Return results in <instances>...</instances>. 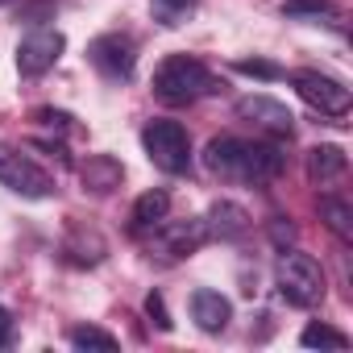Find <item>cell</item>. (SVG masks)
Masks as SVG:
<instances>
[{"mask_svg": "<svg viewBox=\"0 0 353 353\" xmlns=\"http://www.w3.org/2000/svg\"><path fill=\"white\" fill-rule=\"evenodd\" d=\"M204 166L225 183H250L262 188L270 179H279L287 154L274 141H245V137H212L204 150Z\"/></svg>", "mask_w": 353, "mask_h": 353, "instance_id": "1", "label": "cell"}, {"mask_svg": "<svg viewBox=\"0 0 353 353\" xmlns=\"http://www.w3.org/2000/svg\"><path fill=\"white\" fill-rule=\"evenodd\" d=\"M221 92L216 75L192 59V54H166L158 67H154V96L170 108H183V104H196L200 96H212Z\"/></svg>", "mask_w": 353, "mask_h": 353, "instance_id": "2", "label": "cell"}, {"mask_svg": "<svg viewBox=\"0 0 353 353\" xmlns=\"http://www.w3.org/2000/svg\"><path fill=\"white\" fill-rule=\"evenodd\" d=\"M274 279H279V295L291 307H316L324 299V291H328L320 262L312 254H303V250H283Z\"/></svg>", "mask_w": 353, "mask_h": 353, "instance_id": "3", "label": "cell"}, {"mask_svg": "<svg viewBox=\"0 0 353 353\" xmlns=\"http://www.w3.org/2000/svg\"><path fill=\"white\" fill-rule=\"evenodd\" d=\"M141 150L166 174H183L192 166V133L179 121H150L141 129Z\"/></svg>", "mask_w": 353, "mask_h": 353, "instance_id": "4", "label": "cell"}, {"mask_svg": "<svg viewBox=\"0 0 353 353\" xmlns=\"http://www.w3.org/2000/svg\"><path fill=\"white\" fill-rule=\"evenodd\" d=\"M0 188H9L21 200H50L54 196V179L17 145L0 141Z\"/></svg>", "mask_w": 353, "mask_h": 353, "instance_id": "5", "label": "cell"}, {"mask_svg": "<svg viewBox=\"0 0 353 353\" xmlns=\"http://www.w3.org/2000/svg\"><path fill=\"white\" fill-rule=\"evenodd\" d=\"M88 63H92L104 79L129 83L133 71H137V46H133V38H125V34H100V38L88 42Z\"/></svg>", "mask_w": 353, "mask_h": 353, "instance_id": "6", "label": "cell"}, {"mask_svg": "<svg viewBox=\"0 0 353 353\" xmlns=\"http://www.w3.org/2000/svg\"><path fill=\"white\" fill-rule=\"evenodd\" d=\"M291 88H295L299 100H303L307 108H316L320 117H345L349 104H353L349 88H345L341 79H332V75H320V71H295V75H291Z\"/></svg>", "mask_w": 353, "mask_h": 353, "instance_id": "7", "label": "cell"}, {"mask_svg": "<svg viewBox=\"0 0 353 353\" xmlns=\"http://www.w3.org/2000/svg\"><path fill=\"white\" fill-rule=\"evenodd\" d=\"M204 241H208L204 216H188V221H158L150 245H154L162 258H192Z\"/></svg>", "mask_w": 353, "mask_h": 353, "instance_id": "8", "label": "cell"}, {"mask_svg": "<svg viewBox=\"0 0 353 353\" xmlns=\"http://www.w3.org/2000/svg\"><path fill=\"white\" fill-rule=\"evenodd\" d=\"M63 50H67V38H63L59 30H34V34L21 38V46H17V71H21L26 79H38V75H46V71L63 59Z\"/></svg>", "mask_w": 353, "mask_h": 353, "instance_id": "9", "label": "cell"}, {"mask_svg": "<svg viewBox=\"0 0 353 353\" xmlns=\"http://www.w3.org/2000/svg\"><path fill=\"white\" fill-rule=\"evenodd\" d=\"M237 117L258 125L262 133H274V137H291L295 129V117L283 100H270V96H241L237 100Z\"/></svg>", "mask_w": 353, "mask_h": 353, "instance_id": "10", "label": "cell"}, {"mask_svg": "<svg viewBox=\"0 0 353 353\" xmlns=\"http://www.w3.org/2000/svg\"><path fill=\"white\" fill-rule=\"evenodd\" d=\"M204 229H208L212 241H241L250 233V212L233 200H216L204 216Z\"/></svg>", "mask_w": 353, "mask_h": 353, "instance_id": "11", "label": "cell"}, {"mask_svg": "<svg viewBox=\"0 0 353 353\" xmlns=\"http://www.w3.org/2000/svg\"><path fill=\"white\" fill-rule=\"evenodd\" d=\"M192 320H196L204 332H225L229 320H233V303H229L221 291L200 287V291L192 295Z\"/></svg>", "mask_w": 353, "mask_h": 353, "instance_id": "12", "label": "cell"}, {"mask_svg": "<svg viewBox=\"0 0 353 353\" xmlns=\"http://www.w3.org/2000/svg\"><path fill=\"white\" fill-rule=\"evenodd\" d=\"M79 179L92 196H108L125 183V166L112 158V154H92L83 166H79Z\"/></svg>", "mask_w": 353, "mask_h": 353, "instance_id": "13", "label": "cell"}, {"mask_svg": "<svg viewBox=\"0 0 353 353\" xmlns=\"http://www.w3.org/2000/svg\"><path fill=\"white\" fill-rule=\"evenodd\" d=\"M345 170H349V154L341 145L324 141V145H312L307 150V179L312 183H332V179H341Z\"/></svg>", "mask_w": 353, "mask_h": 353, "instance_id": "14", "label": "cell"}, {"mask_svg": "<svg viewBox=\"0 0 353 353\" xmlns=\"http://www.w3.org/2000/svg\"><path fill=\"white\" fill-rule=\"evenodd\" d=\"M166 212H170V196H166L162 188H150V192H141L137 204H133V229L145 233V229H154L158 221H166Z\"/></svg>", "mask_w": 353, "mask_h": 353, "instance_id": "15", "label": "cell"}, {"mask_svg": "<svg viewBox=\"0 0 353 353\" xmlns=\"http://www.w3.org/2000/svg\"><path fill=\"white\" fill-rule=\"evenodd\" d=\"M283 17L291 21H316V26H336L341 9L332 0H283Z\"/></svg>", "mask_w": 353, "mask_h": 353, "instance_id": "16", "label": "cell"}, {"mask_svg": "<svg viewBox=\"0 0 353 353\" xmlns=\"http://www.w3.org/2000/svg\"><path fill=\"white\" fill-rule=\"evenodd\" d=\"M320 221L349 245L353 241V208H349V200H341V196H320Z\"/></svg>", "mask_w": 353, "mask_h": 353, "instance_id": "17", "label": "cell"}, {"mask_svg": "<svg viewBox=\"0 0 353 353\" xmlns=\"http://www.w3.org/2000/svg\"><path fill=\"white\" fill-rule=\"evenodd\" d=\"M299 345H303V349H336V353H341V349H349V336H345V332H336L332 324L312 320V324L299 332Z\"/></svg>", "mask_w": 353, "mask_h": 353, "instance_id": "18", "label": "cell"}, {"mask_svg": "<svg viewBox=\"0 0 353 353\" xmlns=\"http://www.w3.org/2000/svg\"><path fill=\"white\" fill-rule=\"evenodd\" d=\"M71 345L75 349H88V353H112L117 349V336L96 328V324H75L71 328Z\"/></svg>", "mask_w": 353, "mask_h": 353, "instance_id": "19", "label": "cell"}, {"mask_svg": "<svg viewBox=\"0 0 353 353\" xmlns=\"http://www.w3.org/2000/svg\"><path fill=\"white\" fill-rule=\"evenodd\" d=\"M150 9H154V21L174 30V26H183L192 13H196V0H150Z\"/></svg>", "mask_w": 353, "mask_h": 353, "instance_id": "20", "label": "cell"}, {"mask_svg": "<svg viewBox=\"0 0 353 353\" xmlns=\"http://www.w3.org/2000/svg\"><path fill=\"white\" fill-rule=\"evenodd\" d=\"M233 71L254 75V79H287V71H283L279 63H270V59H237V63H233Z\"/></svg>", "mask_w": 353, "mask_h": 353, "instance_id": "21", "label": "cell"}, {"mask_svg": "<svg viewBox=\"0 0 353 353\" xmlns=\"http://www.w3.org/2000/svg\"><path fill=\"white\" fill-rule=\"evenodd\" d=\"M17 21L21 26H46V21H54V0H26V5L17 9Z\"/></svg>", "mask_w": 353, "mask_h": 353, "instance_id": "22", "label": "cell"}, {"mask_svg": "<svg viewBox=\"0 0 353 353\" xmlns=\"http://www.w3.org/2000/svg\"><path fill=\"white\" fill-rule=\"evenodd\" d=\"M145 316L158 324V332H170V328H174V320H170V312H166V299H162L158 291L145 295Z\"/></svg>", "mask_w": 353, "mask_h": 353, "instance_id": "23", "label": "cell"}, {"mask_svg": "<svg viewBox=\"0 0 353 353\" xmlns=\"http://www.w3.org/2000/svg\"><path fill=\"white\" fill-rule=\"evenodd\" d=\"M38 121H46L50 129H71V112H63V108H38Z\"/></svg>", "mask_w": 353, "mask_h": 353, "instance_id": "24", "label": "cell"}, {"mask_svg": "<svg viewBox=\"0 0 353 353\" xmlns=\"http://www.w3.org/2000/svg\"><path fill=\"white\" fill-rule=\"evenodd\" d=\"M270 237H274V245H283V250H287V241H295V225H287V216H274Z\"/></svg>", "mask_w": 353, "mask_h": 353, "instance_id": "25", "label": "cell"}, {"mask_svg": "<svg viewBox=\"0 0 353 353\" xmlns=\"http://www.w3.org/2000/svg\"><path fill=\"white\" fill-rule=\"evenodd\" d=\"M13 341V316L5 312V307H0V349H5Z\"/></svg>", "mask_w": 353, "mask_h": 353, "instance_id": "26", "label": "cell"}, {"mask_svg": "<svg viewBox=\"0 0 353 353\" xmlns=\"http://www.w3.org/2000/svg\"><path fill=\"white\" fill-rule=\"evenodd\" d=\"M0 5H9V0H0Z\"/></svg>", "mask_w": 353, "mask_h": 353, "instance_id": "27", "label": "cell"}]
</instances>
